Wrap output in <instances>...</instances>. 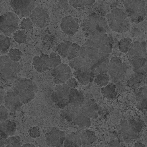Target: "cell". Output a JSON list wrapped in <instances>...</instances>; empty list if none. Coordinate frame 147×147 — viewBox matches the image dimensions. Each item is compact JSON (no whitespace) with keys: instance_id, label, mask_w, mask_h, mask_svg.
<instances>
[{"instance_id":"cell-16","label":"cell","mask_w":147,"mask_h":147,"mask_svg":"<svg viewBox=\"0 0 147 147\" xmlns=\"http://www.w3.org/2000/svg\"><path fill=\"white\" fill-rule=\"evenodd\" d=\"M65 137L63 131L57 127H53L47 134L46 143L49 146L60 147L63 144Z\"/></svg>"},{"instance_id":"cell-1","label":"cell","mask_w":147,"mask_h":147,"mask_svg":"<svg viewBox=\"0 0 147 147\" xmlns=\"http://www.w3.org/2000/svg\"><path fill=\"white\" fill-rule=\"evenodd\" d=\"M82 30L88 33L91 39H97L106 36L109 25L106 18L96 14H92L82 24Z\"/></svg>"},{"instance_id":"cell-2","label":"cell","mask_w":147,"mask_h":147,"mask_svg":"<svg viewBox=\"0 0 147 147\" xmlns=\"http://www.w3.org/2000/svg\"><path fill=\"white\" fill-rule=\"evenodd\" d=\"M129 61L138 72H147V48L143 42L136 41L131 45L128 52Z\"/></svg>"},{"instance_id":"cell-29","label":"cell","mask_w":147,"mask_h":147,"mask_svg":"<svg viewBox=\"0 0 147 147\" xmlns=\"http://www.w3.org/2000/svg\"><path fill=\"white\" fill-rule=\"evenodd\" d=\"M116 86L113 83H110L103 86L101 88V92L103 96L109 100L113 99L116 94Z\"/></svg>"},{"instance_id":"cell-28","label":"cell","mask_w":147,"mask_h":147,"mask_svg":"<svg viewBox=\"0 0 147 147\" xmlns=\"http://www.w3.org/2000/svg\"><path fill=\"white\" fill-rule=\"evenodd\" d=\"M90 119L80 111L73 121L75 124L80 127H88L91 125Z\"/></svg>"},{"instance_id":"cell-18","label":"cell","mask_w":147,"mask_h":147,"mask_svg":"<svg viewBox=\"0 0 147 147\" xmlns=\"http://www.w3.org/2000/svg\"><path fill=\"white\" fill-rule=\"evenodd\" d=\"M33 63L34 67L37 71L44 72L50 67L49 56L43 53L40 55L35 56L33 58Z\"/></svg>"},{"instance_id":"cell-30","label":"cell","mask_w":147,"mask_h":147,"mask_svg":"<svg viewBox=\"0 0 147 147\" xmlns=\"http://www.w3.org/2000/svg\"><path fill=\"white\" fill-rule=\"evenodd\" d=\"M82 144L84 145H89L92 144L96 140V136L92 131L85 130L80 134Z\"/></svg>"},{"instance_id":"cell-46","label":"cell","mask_w":147,"mask_h":147,"mask_svg":"<svg viewBox=\"0 0 147 147\" xmlns=\"http://www.w3.org/2000/svg\"><path fill=\"white\" fill-rule=\"evenodd\" d=\"M0 93H1L2 94V95L0 94V102L1 104V101L3 100V94H4V91L3 89H1V88L0 89Z\"/></svg>"},{"instance_id":"cell-10","label":"cell","mask_w":147,"mask_h":147,"mask_svg":"<svg viewBox=\"0 0 147 147\" xmlns=\"http://www.w3.org/2000/svg\"><path fill=\"white\" fill-rule=\"evenodd\" d=\"M19 22L18 16L15 13L6 12L0 16L1 31L6 35H10L18 29Z\"/></svg>"},{"instance_id":"cell-36","label":"cell","mask_w":147,"mask_h":147,"mask_svg":"<svg viewBox=\"0 0 147 147\" xmlns=\"http://www.w3.org/2000/svg\"><path fill=\"white\" fill-rule=\"evenodd\" d=\"M12 37L16 42L22 44L26 42L27 36L24 30H18L13 33Z\"/></svg>"},{"instance_id":"cell-26","label":"cell","mask_w":147,"mask_h":147,"mask_svg":"<svg viewBox=\"0 0 147 147\" xmlns=\"http://www.w3.org/2000/svg\"><path fill=\"white\" fill-rule=\"evenodd\" d=\"M72 43L68 41L61 42L56 48L58 54L62 57L67 58L70 51Z\"/></svg>"},{"instance_id":"cell-31","label":"cell","mask_w":147,"mask_h":147,"mask_svg":"<svg viewBox=\"0 0 147 147\" xmlns=\"http://www.w3.org/2000/svg\"><path fill=\"white\" fill-rule=\"evenodd\" d=\"M110 80V76L108 73H102L95 76L94 81L98 85L103 87L108 84Z\"/></svg>"},{"instance_id":"cell-13","label":"cell","mask_w":147,"mask_h":147,"mask_svg":"<svg viewBox=\"0 0 147 147\" xmlns=\"http://www.w3.org/2000/svg\"><path fill=\"white\" fill-rule=\"evenodd\" d=\"M29 17L34 25L40 28H43L47 26L51 21L49 11L42 7H35Z\"/></svg>"},{"instance_id":"cell-48","label":"cell","mask_w":147,"mask_h":147,"mask_svg":"<svg viewBox=\"0 0 147 147\" xmlns=\"http://www.w3.org/2000/svg\"><path fill=\"white\" fill-rule=\"evenodd\" d=\"M146 2L145 10L146 13V18H147V0H145Z\"/></svg>"},{"instance_id":"cell-42","label":"cell","mask_w":147,"mask_h":147,"mask_svg":"<svg viewBox=\"0 0 147 147\" xmlns=\"http://www.w3.org/2000/svg\"><path fill=\"white\" fill-rule=\"evenodd\" d=\"M8 109L4 105H1L0 108V122L7 119L8 117Z\"/></svg>"},{"instance_id":"cell-33","label":"cell","mask_w":147,"mask_h":147,"mask_svg":"<svg viewBox=\"0 0 147 147\" xmlns=\"http://www.w3.org/2000/svg\"><path fill=\"white\" fill-rule=\"evenodd\" d=\"M96 0H69V5L74 8L90 6L93 4Z\"/></svg>"},{"instance_id":"cell-34","label":"cell","mask_w":147,"mask_h":147,"mask_svg":"<svg viewBox=\"0 0 147 147\" xmlns=\"http://www.w3.org/2000/svg\"><path fill=\"white\" fill-rule=\"evenodd\" d=\"M11 43L9 38L3 34L0 35V50L2 54L7 53L10 46Z\"/></svg>"},{"instance_id":"cell-3","label":"cell","mask_w":147,"mask_h":147,"mask_svg":"<svg viewBox=\"0 0 147 147\" xmlns=\"http://www.w3.org/2000/svg\"><path fill=\"white\" fill-rule=\"evenodd\" d=\"M109 27L113 31L122 33L127 31L131 26V21L125 10L117 8L111 10L106 16Z\"/></svg>"},{"instance_id":"cell-12","label":"cell","mask_w":147,"mask_h":147,"mask_svg":"<svg viewBox=\"0 0 147 147\" xmlns=\"http://www.w3.org/2000/svg\"><path fill=\"white\" fill-rule=\"evenodd\" d=\"M121 131L125 140H131L138 137L142 128V124L133 120L121 121Z\"/></svg>"},{"instance_id":"cell-5","label":"cell","mask_w":147,"mask_h":147,"mask_svg":"<svg viewBox=\"0 0 147 147\" xmlns=\"http://www.w3.org/2000/svg\"><path fill=\"white\" fill-rule=\"evenodd\" d=\"M109 55V54L102 52L94 45L92 40L89 39L81 47L79 56L89 63L92 67L105 59Z\"/></svg>"},{"instance_id":"cell-32","label":"cell","mask_w":147,"mask_h":147,"mask_svg":"<svg viewBox=\"0 0 147 147\" xmlns=\"http://www.w3.org/2000/svg\"><path fill=\"white\" fill-rule=\"evenodd\" d=\"M22 143L19 136H10L5 141L4 147H21Z\"/></svg>"},{"instance_id":"cell-21","label":"cell","mask_w":147,"mask_h":147,"mask_svg":"<svg viewBox=\"0 0 147 147\" xmlns=\"http://www.w3.org/2000/svg\"><path fill=\"white\" fill-rule=\"evenodd\" d=\"M71 68L77 71H92V66L80 56L70 61L69 62Z\"/></svg>"},{"instance_id":"cell-4","label":"cell","mask_w":147,"mask_h":147,"mask_svg":"<svg viewBox=\"0 0 147 147\" xmlns=\"http://www.w3.org/2000/svg\"><path fill=\"white\" fill-rule=\"evenodd\" d=\"M13 85L23 104L29 103L35 98L37 87L30 79L24 78H18L14 80Z\"/></svg>"},{"instance_id":"cell-23","label":"cell","mask_w":147,"mask_h":147,"mask_svg":"<svg viewBox=\"0 0 147 147\" xmlns=\"http://www.w3.org/2000/svg\"><path fill=\"white\" fill-rule=\"evenodd\" d=\"M85 101L83 95L75 88H71L69 92V104L76 107H80Z\"/></svg>"},{"instance_id":"cell-6","label":"cell","mask_w":147,"mask_h":147,"mask_svg":"<svg viewBox=\"0 0 147 147\" xmlns=\"http://www.w3.org/2000/svg\"><path fill=\"white\" fill-rule=\"evenodd\" d=\"M124 5L131 22L138 23L146 18L145 0H125Z\"/></svg>"},{"instance_id":"cell-38","label":"cell","mask_w":147,"mask_h":147,"mask_svg":"<svg viewBox=\"0 0 147 147\" xmlns=\"http://www.w3.org/2000/svg\"><path fill=\"white\" fill-rule=\"evenodd\" d=\"M80 46L77 44L73 43L70 51L67 58L70 61L79 56Z\"/></svg>"},{"instance_id":"cell-7","label":"cell","mask_w":147,"mask_h":147,"mask_svg":"<svg viewBox=\"0 0 147 147\" xmlns=\"http://www.w3.org/2000/svg\"><path fill=\"white\" fill-rule=\"evenodd\" d=\"M0 60L1 79L7 81L15 78L20 71L18 62L12 61L7 55L1 56Z\"/></svg>"},{"instance_id":"cell-22","label":"cell","mask_w":147,"mask_h":147,"mask_svg":"<svg viewBox=\"0 0 147 147\" xmlns=\"http://www.w3.org/2000/svg\"><path fill=\"white\" fill-rule=\"evenodd\" d=\"M80 108L69 104L61 111L60 115L67 121H71L81 111Z\"/></svg>"},{"instance_id":"cell-24","label":"cell","mask_w":147,"mask_h":147,"mask_svg":"<svg viewBox=\"0 0 147 147\" xmlns=\"http://www.w3.org/2000/svg\"><path fill=\"white\" fill-rule=\"evenodd\" d=\"M73 74L78 82L83 85H86L92 82L95 76L92 71H75Z\"/></svg>"},{"instance_id":"cell-25","label":"cell","mask_w":147,"mask_h":147,"mask_svg":"<svg viewBox=\"0 0 147 147\" xmlns=\"http://www.w3.org/2000/svg\"><path fill=\"white\" fill-rule=\"evenodd\" d=\"M82 144L80 134L72 132L66 137L63 144L64 147H80Z\"/></svg>"},{"instance_id":"cell-14","label":"cell","mask_w":147,"mask_h":147,"mask_svg":"<svg viewBox=\"0 0 147 147\" xmlns=\"http://www.w3.org/2000/svg\"><path fill=\"white\" fill-rule=\"evenodd\" d=\"M51 75L53 78L54 82L57 84L65 83L73 76L71 69L69 66L63 63L54 68Z\"/></svg>"},{"instance_id":"cell-43","label":"cell","mask_w":147,"mask_h":147,"mask_svg":"<svg viewBox=\"0 0 147 147\" xmlns=\"http://www.w3.org/2000/svg\"><path fill=\"white\" fill-rule=\"evenodd\" d=\"M65 83L71 88H75L78 84L76 79L72 77L69 79Z\"/></svg>"},{"instance_id":"cell-44","label":"cell","mask_w":147,"mask_h":147,"mask_svg":"<svg viewBox=\"0 0 147 147\" xmlns=\"http://www.w3.org/2000/svg\"><path fill=\"white\" fill-rule=\"evenodd\" d=\"M121 144L118 141L116 140H114L111 142L109 144V146L112 147H119L122 146L121 145Z\"/></svg>"},{"instance_id":"cell-50","label":"cell","mask_w":147,"mask_h":147,"mask_svg":"<svg viewBox=\"0 0 147 147\" xmlns=\"http://www.w3.org/2000/svg\"><path fill=\"white\" fill-rule=\"evenodd\" d=\"M146 47H147V44H146Z\"/></svg>"},{"instance_id":"cell-47","label":"cell","mask_w":147,"mask_h":147,"mask_svg":"<svg viewBox=\"0 0 147 147\" xmlns=\"http://www.w3.org/2000/svg\"><path fill=\"white\" fill-rule=\"evenodd\" d=\"M135 146L136 147H144L145 145L139 142H138L135 144Z\"/></svg>"},{"instance_id":"cell-20","label":"cell","mask_w":147,"mask_h":147,"mask_svg":"<svg viewBox=\"0 0 147 147\" xmlns=\"http://www.w3.org/2000/svg\"><path fill=\"white\" fill-rule=\"evenodd\" d=\"M15 122L9 119L0 122V138L6 139L13 135L16 130Z\"/></svg>"},{"instance_id":"cell-19","label":"cell","mask_w":147,"mask_h":147,"mask_svg":"<svg viewBox=\"0 0 147 147\" xmlns=\"http://www.w3.org/2000/svg\"><path fill=\"white\" fill-rule=\"evenodd\" d=\"M98 107L94 99L88 100L81 107V111L90 118L95 119L98 117Z\"/></svg>"},{"instance_id":"cell-41","label":"cell","mask_w":147,"mask_h":147,"mask_svg":"<svg viewBox=\"0 0 147 147\" xmlns=\"http://www.w3.org/2000/svg\"><path fill=\"white\" fill-rule=\"evenodd\" d=\"M28 132L30 136L34 138H38L40 135V131L38 126L30 127L28 129Z\"/></svg>"},{"instance_id":"cell-45","label":"cell","mask_w":147,"mask_h":147,"mask_svg":"<svg viewBox=\"0 0 147 147\" xmlns=\"http://www.w3.org/2000/svg\"><path fill=\"white\" fill-rule=\"evenodd\" d=\"M35 146L32 144L26 143L22 144L21 147H35Z\"/></svg>"},{"instance_id":"cell-9","label":"cell","mask_w":147,"mask_h":147,"mask_svg":"<svg viewBox=\"0 0 147 147\" xmlns=\"http://www.w3.org/2000/svg\"><path fill=\"white\" fill-rule=\"evenodd\" d=\"M70 88L66 83L57 84L51 95L52 100L59 108L63 109L69 104Z\"/></svg>"},{"instance_id":"cell-11","label":"cell","mask_w":147,"mask_h":147,"mask_svg":"<svg viewBox=\"0 0 147 147\" xmlns=\"http://www.w3.org/2000/svg\"><path fill=\"white\" fill-rule=\"evenodd\" d=\"M37 0H11L10 5L15 13L18 16H29L35 8Z\"/></svg>"},{"instance_id":"cell-49","label":"cell","mask_w":147,"mask_h":147,"mask_svg":"<svg viewBox=\"0 0 147 147\" xmlns=\"http://www.w3.org/2000/svg\"><path fill=\"white\" fill-rule=\"evenodd\" d=\"M60 2L62 3L66 2H68L69 0H58Z\"/></svg>"},{"instance_id":"cell-40","label":"cell","mask_w":147,"mask_h":147,"mask_svg":"<svg viewBox=\"0 0 147 147\" xmlns=\"http://www.w3.org/2000/svg\"><path fill=\"white\" fill-rule=\"evenodd\" d=\"M33 24L30 17L23 18L20 23V26L22 29L28 30L32 29L33 27Z\"/></svg>"},{"instance_id":"cell-15","label":"cell","mask_w":147,"mask_h":147,"mask_svg":"<svg viewBox=\"0 0 147 147\" xmlns=\"http://www.w3.org/2000/svg\"><path fill=\"white\" fill-rule=\"evenodd\" d=\"M60 26L62 31L69 36L75 34L80 28L78 20L70 15L65 16L62 19Z\"/></svg>"},{"instance_id":"cell-35","label":"cell","mask_w":147,"mask_h":147,"mask_svg":"<svg viewBox=\"0 0 147 147\" xmlns=\"http://www.w3.org/2000/svg\"><path fill=\"white\" fill-rule=\"evenodd\" d=\"M132 40L129 38H124L120 40L118 43L119 50L124 53H127L132 45Z\"/></svg>"},{"instance_id":"cell-37","label":"cell","mask_w":147,"mask_h":147,"mask_svg":"<svg viewBox=\"0 0 147 147\" xmlns=\"http://www.w3.org/2000/svg\"><path fill=\"white\" fill-rule=\"evenodd\" d=\"M49 56L50 67L54 68L61 63V57L58 54L52 52Z\"/></svg>"},{"instance_id":"cell-39","label":"cell","mask_w":147,"mask_h":147,"mask_svg":"<svg viewBox=\"0 0 147 147\" xmlns=\"http://www.w3.org/2000/svg\"><path fill=\"white\" fill-rule=\"evenodd\" d=\"M23 55V53L19 49L11 48L9 51L8 56L10 59L14 62H18Z\"/></svg>"},{"instance_id":"cell-27","label":"cell","mask_w":147,"mask_h":147,"mask_svg":"<svg viewBox=\"0 0 147 147\" xmlns=\"http://www.w3.org/2000/svg\"><path fill=\"white\" fill-rule=\"evenodd\" d=\"M109 61V59L107 58L93 66L91 68V70L94 76L102 73H108Z\"/></svg>"},{"instance_id":"cell-8","label":"cell","mask_w":147,"mask_h":147,"mask_svg":"<svg viewBox=\"0 0 147 147\" xmlns=\"http://www.w3.org/2000/svg\"><path fill=\"white\" fill-rule=\"evenodd\" d=\"M127 70L126 64L123 63L121 59L117 57H112L110 60L108 74L110 80L116 83L122 80Z\"/></svg>"},{"instance_id":"cell-17","label":"cell","mask_w":147,"mask_h":147,"mask_svg":"<svg viewBox=\"0 0 147 147\" xmlns=\"http://www.w3.org/2000/svg\"><path fill=\"white\" fill-rule=\"evenodd\" d=\"M4 98L5 106L11 111H13L23 104L17 94L14 86L7 92Z\"/></svg>"}]
</instances>
